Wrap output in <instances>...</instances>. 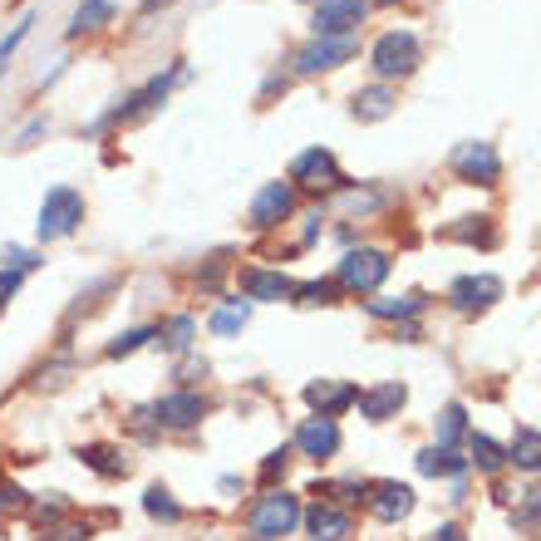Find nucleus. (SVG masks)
<instances>
[{"label": "nucleus", "mask_w": 541, "mask_h": 541, "mask_svg": "<svg viewBox=\"0 0 541 541\" xmlns=\"http://www.w3.org/2000/svg\"><path fill=\"white\" fill-rule=\"evenodd\" d=\"M296 522H301V502H296L291 492H266V497H256L251 512H246V532H251L256 541L291 537Z\"/></svg>", "instance_id": "obj_1"}, {"label": "nucleus", "mask_w": 541, "mask_h": 541, "mask_svg": "<svg viewBox=\"0 0 541 541\" xmlns=\"http://www.w3.org/2000/svg\"><path fill=\"white\" fill-rule=\"evenodd\" d=\"M84 222V197L74 192V187H50L45 192V202H40V241H60V237H69L74 227Z\"/></svg>", "instance_id": "obj_2"}, {"label": "nucleus", "mask_w": 541, "mask_h": 541, "mask_svg": "<svg viewBox=\"0 0 541 541\" xmlns=\"http://www.w3.org/2000/svg\"><path fill=\"white\" fill-rule=\"evenodd\" d=\"M374 74L379 79H404V74H414L419 69V40L409 35V30H389V35H379L374 40Z\"/></svg>", "instance_id": "obj_3"}, {"label": "nucleus", "mask_w": 541, "mask_h": 541, "mask_svg": "<svg viewBox=\"0 0 541 541\" xmlns=\"http://www.w3.org/2000/svg\"><path fill=\"white\" fill-rule=\"evenodd\" d=\"M384 276H389V256L374 251V246H360V251H350V256L340 261L335 286H345V291H355V296H369Z\"/></svg>", "instance_id": "obj_4"}, {"label": "nucleus", "mask_w": 541, "mask_h": 541, "mask_svg": "<svg viewBox=\"0 0 541 541\" xmlns=\"http://www.w3.org/2000/svg\"><path fill=\"white\" fill-rule=\"evenodd\" d=\"M355 50H360L355 35H315L301 55H296V69L301 74H320V69H335V64L355 60Z\"/></svg>", "instance_id": "obj_5"}, {"label": "nucleus", "mask_w": 541, "mask_h": 541, "mask_svg": "<svg viewBox=\"0 0 541 541\" xmlns=\"http://www.w3.org/2000/svg\"><path fill=\"white\" fill-rule=\"evenodd\" d=\"M291 182H301L310 192H335L345 178H340V163H335L330 148H305L301 158L291 163Z\"/></svg>", "instance_id": "obj_6"}, {"label": "nucleus", "mask_w": 541, "mask_h": 541, "mask_svg": "<svg viewBox=\"0 0 541 541\" xmlns=\"http://www.w3.org/2000/svg\"><path fill=\"white\" fill-rule=\"evenodd\" d=\"M453 173L463 182H482V187H492V182L502 178V158L492 153V143H458L453 148Z\"/></svg>", "instance_id": "obj_7"}, {"label": "nucleus", "mask_w": 541, "mask_h": 541, "mask_svg": "<svg viewBox=\"0 0 541 541\" xmlns=\"http://www.w3.org/2000/svg\"><path fill=\"white\" fill-rule=\"evenodd\" d=\"M291 207H296L291 182H266V187L251 197V227H256V232H271V227H281V217H291Z\"/></svg>", "instance_id": "obj_8"}, {"label": "nucleus", "mask_w": 541, "mask_h": 541, "mask_svg": "<svg viewBox=\"0 0 541 541\" xmlns=\"http://www.w3.org/2000/svg\"><path fill=\"white\" fill-rule=\"evenodd\" d=\"M364 0H315V35H355Z\"/></svg>", "instance_id": "obj_9"}, {"label": "nucleus", "mask_w": 541, "mask_h": 541, "mask_svg": "<svg viewBox=\"0 0 541 541\" xmlns=\"http://www.w3.org/2000/svg\"><path fill=\"white\" fill-rule=\"evenodd\" d=\"M369 512H374L379 522H404V517L414 512V492H409L404 482H374V487H369Z\"/></svg>", "instance_id": "obj_10"}, {"label": "nucleus", "mask_w": 541, "mask_h": 541, "mask_svg": "<svg viewBox=\"0 0 541 541\" xmlns=\"http://www.w3.org/2000/svg\"><path fill=\"white\" fill-rule=\"evenodd\" d=\"M241 291H246V301H286V296H296V281L281 276V271H256V266H246V271H241Z\"/></svg>", "instance_id": "obj_11"}, {"label": "nucleus", "mask_w": 541, "mask_h": 541, "mask_svg": "<svg viewBox=\"0 0 541 541\" xmlns=\"http://www.w3.org/2000/svg\"><path fill=\"white\" fill-rule=\"evenodd\" d=\"M360 394L350 384H335V379H320V384H305V404L315 409V419H335L340 409H350Z\"/></svg>", "instance_id": "obj_12"}, {"label": "nucleus", "mask_w": 541, "mask_h": 541, "mask_svg": "<svg viewBox=\"0 0 541 541\" xmlns=\"http://www.w3.org/2000/svg\"><path fill=\"white\" fill-rule=\"evenodd\" d=\"M296 448H301L305 458H330L335 448H340V428H335V419H305L301 428H296Z\"/></svg>", "instance_id": "obj_13"}, {"label": "nucleus", "mask_w": 541, "mask_h": 541, "mask_svg": "<svg viewBox=\"0 0 541 541\" xmlns=\"http://www.w3.org/2000/svg\"><path fill=\"white\" fill-rule=\"evenodd\" d=\"M404 399H409V389H404V384H379V389L360 394L355 404H360V414L369 423H384V419H394V414L404 409Z\"/></svg>", "instance_id": "obj_14"}, {"label": "nucleus", "mask_w": 541, "mask_h": 541, "mask_svg": "<svg viewBox=\"0 0 541 541\" xmlns=\"http://www.w3.org/2000/svg\"><path fill=\"white\" fill-rule=\"evenodd\" d=\"M497 296H502L497 276H463V281H453V305L458 310H487Z\"/></svg>", "instance_id": "obj_15"}, {"label": "nucleus", "mask_w": 541, "mask_h": 541, "mask_svg": "<svg viewBox=\"0 0 541 541\" xmlns=\"http://www.w3.org/2000/svg\"><path fill=\"white\" fill-rule=\"evenodd\" d=\"M178 74H182V69H173V74H158V79H148L138 94H128V99H123V109H114L109 119H133V114H148L153 104H163V99H168V89H173V79H178Z\"/></svg>", "instance_id": "obj_16"}, {"label": "nucleus", "mask_w": 541, "mask_h": 541, "mask_svg": "<svg viewBox=\"0 0 541 541\" xmlns=\"http://www.w3.org/2000/svg\"><path fill=\"white\" fill-rule=\"evenodd\" d=\"M153 414H158V423H168V428H192V423L207 414V404L197 394H168V399L153 404Z\"/></svg>", "instance_id": "obj_17"}, {"label": "nucleus", "mask_w": 541, "mask_h": 541, "mask_svg": "<svg viewBox=\"0 0 541 541\" xmlns=\"http://www.w3.org/2000/svg\"><path fill=\"white\" fill-rule=\"evenodd\" d=\"M305 527H310V537L315 541H345L350 537V517H345L340 507H330V502H315V507L305 512Z\"/></svg>", "instance_id": "obj_18"}, {"label": "nucleus", "mask_w": 541, "mask_h": 541, "mask_svg": "<svg viewBox=\"0 0 541 541\" xmlns=\"http://www.w3.org/2000/svg\"><path fill=\"white\" fill-rule=\"evenodd\" d=\"M114 20V0H84L79 10H74V20H69V40H79V35H89V30H104Z\"/></svg>", "instance_id": "obj_19"}, {"label": "nucleus", "mask_w": 541, "mask_h": 541, "mask_svg": "<svg viewBox=\"0 0 541 541\" xmlns=\"http://www.w3.org/2000/svg\"><path fill=\"white\" fill-rule=\"evenodd\" d=\"M79 458H84V468H94L99 478H123V473H128L123 453L109 448V443H89V448H79Z\"/></svg>", "instance_id": "obj_20"}, {"label": "nucleus", "mask_w": 541, "mask_h": 541, "mask_svg": "<svg viewBox=\"0 0 541 541\" xmlns=\"http://www.w3.org/2000/svg\"><path fill=\"white\" fill-rule=\"evenodd\" d=\"M507 463H517L522 473H537L541 468V433L537 428H517L512 448H507Z\"/></svg>", "instance_id": "obj_21"}, {"label": "nucleus", "mask_w": 541, "mask_h": 541, "mask_svg": "<svg viewBox=\"0 0 541 541\" xmlns=\"http://www.w3.org/2000/svg\"><path fill=\"white\" fill-rule=\"evenodd\" d=\"M389 114H394V94H389L384 84H374V89H360V94H355V119L379 123V119H389Z\"/></svg>", "instance_id": "obj_22"}, {"label": "nucleus", "mask_w": 541, "mask_h": 541, "mask_svg": "<svg viewBox=\"0 0 541 541\" xmlns=\"http://www.w3.org/2000/svg\"><path fill=\"white\" fill-rule=\"evenodd\" d=\"M419 473H428V478H458V473H463V458H458L453 448H423Z\"/></svg>", "instance_id": "obj_23"}, {"label": "nucleus", "mask_w": 541, "mask_h": 541, "mask_svg": "<svg viewBox=\"0 0 541 541\" xmlns=\"http://www.w3.org/2000/svg\"><path fill=\"white\" fill-rule=\"evenodd\" d=\"M246 320H251V305L232 301V305H222V310H212V320H207V325H212V335H237Z\"/></svg>", "instance_id": "obj_24"}, {"label": "nucleus", "mask_w": 541, "mask_h": 541, "mask_svg": "<svg viewBox=\"0 0 541 541\" xmlns=\"http://www.w3.org/2000/svg\"><path fill=\"white\" fill-rule=\"evenodd\" d=\"M143 512H148V517H158V522H178V517H182V507L173 502V492H168V487H148Z\"/></svg>", "instance_id": "obj_25"}, {"label": "nucleus", "mask_w": 541, "mask_h": 541, "mask_svg": "<svg viewBox=\"0 0 541 541\" xmlns=\"http://www.w3.org/2000/svg\"><path fill=\"white\" fill-rule=\"evenodd\" d=\"M364 310H369L374 320H399V315H419L423 301L419 296H409V301H364Z\"/></svg>", "instance_id": "obj_26"}, {"label": "nucleus", "mask_w": 541, "mask_h": 541, "mask_svg": "<svg viewBox=\"0 0 541 541\" xmlns=\"http://www.w3.org/2000/svg\"><path fill=\"white\" fill-rule=\"evenodd\" d=\"M473 463H478L482 473H497L502 463H507V453L492 443V438H482V433H473Z\"/></svg>", "instance_id": "obj_27"}, {"label": "nucleus", "mask_w": 541, "mask_h": 541, "mask_svg": "<svg viewBox=\"0 0 541 541\" xmlns=\"http://www.w3.org/2000/svg\"><path fill=\"white\" fill-rule=\"evenodd\" d=\"M458 433H463V409H458V404H448V409L438 414V448H453V443H458Z\"/></svg>", "instance_id": "obj_28"}, {"label": "nucleus", "mask_w": 541, "mask_h": 541, "mask_svg": "<svg viewBox=\"0 0 541 541\" xmlns=\"http://www.w3.org/2000/svg\"><path fill=\"white\" fill-rule=\"evenodd\" d=\"M192 335H197V325H192V320H187V315H178V320H173V325H168V330H163V345H168V350H173V355H182V350H187V345H192Z\"/></svg>", "instance_id": "obj_29"}, {"label": "nucleus", "mask_w": 541, "mask_h": 541, "mask_svg": "<svg viewBox=\"0 0 541 541\" xmlns=\"http://www.w3.org/2000/svg\"><path fill=\"white\" fill-rule=\"evenodd\" d=\"M153 335H158V330H148V325H143V330H128V335H119V340L109 345V360H123V355H133V350H138V345H148Z\"/></svg>", "instance_id": "obj_30"}, {"label": "nucleus", "mask_w": 541, "mask_h": 541, "mask_svg": "<svg viewBox=\"0 0 541 541\" xmlns=\"http://www.w3.org/2000/svg\"><path fill=\"white\" fill-rule=\"evenodd\" d=\"M296 305H330L335 301V281H310V286H296Z\"/></svg>", "instance_id": "obj_31"}, {"label": "nucleus", "mask_w": 541, "mask_h": 541, "mask_svg": "<svg viewBox=\"0 0 541 541\" xmlns=\"http://www.w3.org/2000/svg\"><path fill=\"white\" fill-rule=\"evenodd\" d=\"M0 266H5V271H35L40 261H35L30 251H20V246H0Z\"/></svg>", "instance_id": "obj_32"}, {"label": "nucleus", "mask_w": 541, "mask_h": 541, "mask_svg": "<svg viewBox=\"0 0 541 541\" xmlns=\"http://www.w3.org/2000/svg\"><path fill=\"white\" fill-rule=\"evenodd\" d=\"M30 25H35V20H20V25H15V30H10V35L0 40V69L10 64V55H15V50H20V40L30 35Z\"/></svg>", "instance_id": "obj_33"}, {"label": "nucleus", "mask_w": 541, "mask_h": 541, "mask_svg": "<svg viewBox=\"0 0 541 541\" xmlns=\"http://www.w3.org/2000/svg\"><path fill=\"white\" fill-rule=\"evenodd\" d=\"M45 541H89V527L69 522V527H55V532H45Z\"/></svg>", "instance_id": "obj_34"}, {"label": "nucleus", "mask_w": 541, "mask_h": 541, "mask_svg": "<svg viewBox=\"0 0 541 541\" xmlns=\"http://www.w3.org/2000/svg\"><path fill=\"white\" fill-rule=\"evenodd\" d=\"M64 507H69L64 497H50V502H35V517H40V522H55V517H64Z\"/></svg>", "instance_id": "obj_35"}, {"label": "nucleus", "mask_w": 541, "mask_h": 541, "mask_svg": "<svg viewBox=\"0 0 541 541\" xmlns=\"http://www.w3.org/2000/svg\"><path fill=\"white\" fill-rule=\"evenodd\" d=\"M20 276H25V271H5V266H0V305L20 291Z\"/></svg>", "instance_id": "obj_36"}, {"label": "nucleus", "mask_w": 541, "mask_h": 541, "mask_svg": "<svg viewBox=\"0 0 541 541\" xmlns=\"http://www.w3.org/2000/svg\"><path fill=\"white\" fill-rule=\"evenodd\" d=\"M276 473H286V448H281V453H271V458L261 463V478H266V482L276 478Z\"/></svg>", "instance_id": "obj_37"}, {"label": "nucleus", "mask_w": 541, "mask_h": 541, "mask_svg": "<svg viewBox=\"0 0 541 541\" xmlns=\"http://www.w3.org/2000/svg\"><path fill=\"white\" fill-rule=\"evenodd\" d=\"M428 541H458V527L448 522V527H438V532H428Z\"/></svg>", "instance_id": "obj_38"}, {"label": "nucleus", "mask_w": 541, "mask_h": 541, "mask_svg": "<svg viewBox=\"0 0 541 541\" xmlns=\"http://www.w3.org/2000/svg\"><path fill=\"white\" fill-rule=\"evenodd\" d=\"M541 517V487H537V502H532V507H522V522H537Z\"/></svg>", "instance_id": "obj_39"}, {"label": "nucleus", "mask_w": 541, "mask_h": 541, "mask_svg": "<svg viewBox=\"0 0 541 541\" xmlns=\"http://www.w3.org/2000/svg\"><path fill=\"white\" fill-rule=\"evenodd\" d=\"M379 5H394V0H379Z\"/></svg>", "instance_id": "obj_40"}]
</instances>
